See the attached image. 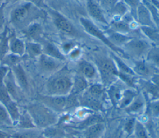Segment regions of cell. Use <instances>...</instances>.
Here are the masks:
<instances>
[{
    "mask_svg": "<svg viewBox=\"0 0 159 138\" xmlns=\"http://www.w3.org/2000/svg\"><path fill=\"white\" fill-rule=\"evenodd\" d=\"M46 12L32 4L24 2L14 7L9 12V23L15 29L22 30L38 19L44 18Z\"/></svg>",
    "mask_w": 159,
    "mask_h": 138,
    "instance_id": "1",
    "label": "cell"
},
{
    "mask_svg": "<svg viewBox=\"0 0 159 138\" xmlns=\"http://www.w3.org/2000/svg\"><path fill=\"white\" fill-rule=\"evenodd\" d=\"M91 61L96 66L99 77V81L107 88L117 81L118 69L111 56L102 52H94L91 54Z\"/></svg>",
    "mask_w": 159,
    "mask_h": 138,
    "instance_id": "2",
    "label": "cell"
},
{
    "mask_svg": "<svg viewBox=\"0 0 159 138\" xmlns=\"http://www.w3.org/2000/svg\"><path fill=\"white\" fill-rule=\"evenodd\" d=\"M74 73L62 68L53 73L46 83L45 90L48 96H67L71 93Z\"/></svg>",
    "mask_w": 159,
    "mask_h": 138,
    "instance_id": "3",
    "label": "cell"
},
{
    "mask_svg": "<svg viewBox=\"0 0 159 138\" xmlns=\"http://www.w3.org/2000/svg\"><path fill=\"white\" fill-rule=\"evenodd\" d=\"M27 111L36 126L48 127L58 122L57 113L40 102L29 105Z\"/></svg>",
    "mask_w": 159,
    "mask_h": 138,
    "instance_id": "4",
    "label": "cell"
},
{
    "mask_svg": "<svg viewBox=\"0 0 159 138\" xmlns=\"http://www.w3.org/2000/svg\"><path fill=\"white\" fill-rule=\"evenodd\" d=\"M79 22L86 33L99 40L104 45H106L112 52L116 53L122 58L127 59L123 50L120 48L115 46L112 43H111L107 38L105 32L102 30L92 20L86 17L81 16L79 18Z\"/></svg>",
    "mask_w": 159,
    "mask_h": 138,
    "instance_id": "5",
    "label": "cell"
},
{
    "mask_svg": "<svg viewBox=\"0 0 159 138\" xmlns=\"http://www.w3.org/2000/svg\"><path fill=\"white\" fill-rule=\"evenodd\" d=\"M152 47V44L144 37H133L122 47L127 59H145L149 50Z\"/></svg>",
    "mask_w": 159,
    "mask_h": 138,
    "instance_id": "6",
    "label": "cell"
},
{
    "mask_svg": "<svg viewBox=\"0 0 159 138\" xmlns=\"http://www.w3.org/2000/svg\"><path fill=\"white\" fill-rule=\"evenodd\" d=\"M48 12L50 14L53 24L61 32L71 37H79L81 36L80 31L74 24L63 14L51 9H48Z\"/></svg>",
    "mask_w": 159,
    "mask_h": 138,
    "instance_id": "7",
    "label": "cell"
},
{
    "mask_svg": "<svg viewBox=\"0 0 159 138\" xmlns=\"http://www.w3.org/2000/svg\"><path fill=\"white\" fill-rule=\"evenodd\" d=\"M76 71L81 74L90 84L99 81L97 68L90 60L80 59L76 64Z\"/></svg>",
    "mask_w": 159,
    "mask_h": 138,
    "instance_id": "8",
    "label": "cell"
},
{
    "mask_svg": "<svg viewBox=\"0 0 159 138\" xmlns=\"http://www.w3.org/2000/svg\"><path fill=\"white\" fill-rule=\"evenodd\" d=\"M132 63L130 66L136 76L143 80H149L152 75L159 72L145 59L132 60Z\"/></svg>",
    "mask_w": 159,
    "mask_h": 138,
    "instance_id": "9",
    "label": "cell"
},
{
    "mask_svg": "<svg viewBox=\"0 0 159 138\" xmlns=\"http://www.w3.org/2000/svg\"><path fill=\"white\" fill-rule=\"evenodd\" d=\"M87 12L91 19L94 22L108 27L109 21L105 14V12L96 0H85Z\"/></svg>",
    "mask_w": 159,
    "mask_h": 138,
    "instance_id": "10",
    "label": "cell"
},
{
    "mask_svg": "<svg viewBox=\"0 0 159 138\" xmlns=\"http://www.w3.org/2000/svg\"><path fill=\"white\" fill-rule=\"evenodd\" d=\"M38 63L40 71L45 74H53L64 67V62L43 53L39 57Z\"/></svg>",
    "mask_w": 159,
    "mask_h": 138,
    "instance_id": "11",
    "label": "cell"
},
{
    "mask_svg": "<svg viewBox=\"0 0 159 138\" xmlns=\"http://www.w3.org/2000/svg\"><path fill=\"white\" fill-rule=\"evenodd\" d=\"M39 101L57 113L66 109L67 96H40Z\"/></svg>",
    "mask_w": 159,
    "mask_h": 138,
    "instance_id": "12",
    "label": "cell"
},
{
    "mask_svg": "<svg viewBox=\"0 0 159 138\" xmlns=\"http://www.w3.org/2000/svg\"><path fill=\"white\" fill-rule=\"evenodd\" d=\"M147 103L145 94L138 93L132 102L123 110L130 116H140L145 112Z\"/></svg>",
    "mask_w": 159,
    "mask_h": 138,
    "instance_id": "13",
    "label": "cell"
},
{
    "mask_svg": "<svg viewBox=\"0 0 159 138\" xmlns=\"http://www.w3.org/2000/svg\"><path fill=\"white\" fill-rule=\"evenodd\" d=\"M126 87L122 81L118 80L106 88V97L111 104L114 107H118L123 90Z\"/></svg>",
    "mask_w": 159,
    "mask_h": 138,
    "instance_id": "14",
    "label": "cell"
},
{
    "mask_svg": "<svg viewBox=\"0 0 159 138\" xmlns=\"http://www.w3.org/2000/svg\"><path fill=\"white\" fill-rule=\"evenodd\" d=\"M135 20L140 26L157 27L150 11L142 2H141L136 10Z\"/></svg>",
    "mask_w": 159,
    "mask_h": 138,
    "instance_id": "15",
    "label": "cell"
},
{
    "mask_svg": "<svg viewBox=\"0 0 159 138\" xmlns=\"http://www.w3.org/2000/svg\"><path fill=\"white\" fill-rule=\"evenodd\" d=\"M20 32L27 39L30 40V41L39 43H41L43 41V27L37 21L31 23L20 30Z\"/></svg>",
    "mask_w": 159,
    "mask_h": 138,
    "instance_id": "16",
    "label": "cell"
},
{
    "mask_svg": "<svg viewBox=\"0 0 159 138\" xmlns=\"http://www.w3.org/2000/svg\"><path fill=\"white\" fill-rule=\"evenodd\" d=\"M14 79L18 86L24 91H28L29 84L26 73L20 63L16 65L11 68Z\"/></svg>",
    "mask_w": 159,
    "mask_h": 138,
    "instance_id": "17",
    "label": "cell"
},
{
    "mask_svg": "<svg viewBox=\"0 0 159 138\" xmlns=\"http://www.w3.org/2000/svg\"><path fill=\"white\" fill-rule=\"evenodd\" d=\"M42 45V53L48 56L58 59L62 62H65L66 57L60 48L53 43L43 40L41 42Z\"/></svg>",
    "mask_w": 159,
    "mask_h": 138,
    "instance_id": "18",
    "label": "cell"
},
{
    "mask_svg": "<svg viewBox=\"0 0 159 138\" xmlns=\"http://www.w3.org/2000/svg\"><path fill=\"white\" fill-rule=\"evenodd\" d=\"M4 83L11 98L13 100L17 99L19 96V89L20 90V88L16 83L11 69H9L7 72L4 78Z\"/></svg>",
    "mask_w": 159,
    "mask_h": 138,
    "instance_id": "19",
    "label": "cell"
},
{
    "mask_svg": "<svg viewBox=\"0 0 159 138\" xmlns=\"http://www.w3.org/2000/svg\"><path fill=\"white\" fill-rule=\"evenodd\" d=\"M9 50L13 54L24 56L25 42L14 34H9Z\"/></svg>",
    "mask_w": 159,
    "mask_h": 138,
    "instance_id": "20",
    "label": "cell"
},
{
    "mask_svg": "<svg viewBox=\"0 0 159 138\" xmlns=\"http://www.w3.org/2000/svg\"><path fill=\"white\" fill-rule=\"evenodd\" d=\"M106 129L104 122L93 124L83 130V138H101Z\"/></svg>",
    "mask_w": 159,
    "mask_h": 138,
    "instance_id": "21",
    "label": "cell"
},
{
    "mask_svg": "<svg viewBox=\"0 0 159 138\" xmlns=\"http://www.w3.org/2000/svg\"><path fill=\"white\" fill-rule=\"evenodd\" d=\"M139 30L143 37L152 45L159 46V29L149 26H140Z\"/></svg>",
    "mask_w": 159,
    "mask_h": 138,
    "instance_id": "22",
    "label": "cell"
},
{
    "mask_svg": "<svg viewBox=\"0 0 159 138\" xmlns=\"http://www.w3.org/2000/svg\"><path fill=\"white\" fill-rule=\"evenodd\" d=\"M104 32L110 42L112 43L115 46L120 48L121 47L125 42H127L132 37H133L132 36L127 34H124L114 31L109 28Z\"/></svg>",
    "mask_w": 159,
    "mask_h": 138,
    "instance_id": "23",
    "label": "cell"
},
{
    "mask_svg": "<svg viewBox=\"0 0 159 138\" xmlns=\"http://www.w3.org/2000/svg\"><path fill=\"white\" fill-rule=\"evenodd\" d=\"M108 28L114 31L127 35H129L134 30L130 27V24L122 18L112 19V20L109 22Z\"/></svg>",
    "mask_w": 159,
    "mask_h": 138,
    "instance_id": "24",
    "label": "cell"
},
{
    "mask_svg": "<svg viewBox=\"0 0 159 138\" xmlns=\"http://www.w3.org/2000/svg\"><path fill=\"white\" fill-rule=\"evenodd\" d=\"M90 83L81 74L75 71L73 76V83L71 93L76 95L83 93L89 86Z\"/></svg>",
    "mask_w": 159,
    "mask_h": 138,
    "instance_id": "25",
    "label": "cell"
},
{
    "mask_svg": "<svg viewBox=\"0 0 159 138\" xmlns=\"http://www.w3.org/2000/svg\"><path fill=\"white\" fill-rule=\"evenodd\" d=\"M129 12V9L127 5L122 0H119L107 13L113 19H120Z\"/></svg>",
    "mask_w": 159,
    "mask_h": 138,
    "instance_id": "26",
    "label": "cell"
},
{
    "mask_svg": "<svg viewBox=\"0 0 159 138\" xmlns=\"http://www.w3.org/2000/svg\"><path fill=\"white\" fill-rule=\"evenodd\" d=\"M138 93L139 92L137 91L136 89L125 88L122 91V96L117 108L124 109L132 102V101L137 96Z\"/></svg>",
    "mask_w": 159,
    "mask_h": 138,
    "instance_id": "27",
    "label": "cell"
},
{
    "mask_svg": "<svg viewBox=\"0 0 159 138\" xmlns=\"http://www.w3.org/2000/svg\"><path fill=\"white\" fill-rule=\"evenodd\" d=\"M109 54L113 58L119 71L124 73L126 74H129V75H132L136 76V75L134 72L131 66L129 65V64H127L125 62V61L124 59H122V58L121 57L119 56L116 53L112 52H110Z\"/></svg>",
    "mask_w": 159,
    "mask_h": 138,
    "instance_id": "28",
    "label": "cell"
},
{
    "mask_svg": "<svg viewBox=\"0 0 159 138\" xmlns=\"http://www.w3.org/2000/svg\"><path fill=\"white\" fill-rule=\"evenodd\" d=\"M42 53V45L40 43L32 41L25 43V54L29 57H39Z\"/></svg>",
    "mask_w": 159,
    "mask_h": 138,
    "instance_id": "29",
    "label": "cell"
},
{
    "mask_svg": "<svg viewBox=\"0 0 159 138\" xmlns=\"http://www.w3.org/2000/svg\"><path fill=\"white\" fill-rule=\"evenodd\" d=\"M118 79L122 82V83L127 88L136 89L137 88V85H139V78L135 75L126 74L124 73H122L118 71L117 73Z\"/></svg>",
    "mask_w": 159,
    "mask_h": 138,
    "instance_id": "30",
    "label": "cell"
},
{
    "mask_svg": "<svg viewBox=\"0 0 159 138\" xmlns=\"http://www.w3.org/2000/svg\"><path fill=\"white\" fill-rule=\"evenodd\" d=\"M145 111L150 118L157 120L159 117V99H152L147 101Z\"/></svg>",
    "mask_w": 159,
    "mask_h": 138,
    "instance_id": "31",
    "label": "cell"
},
{
    "mask_svg": "<svg viewBox=\"0 0 159 138\" xmlns=\"http://www.w3.org/2000/svg\"><path fill=\"white\" fill-rule=\"evenodd\" d=\"M145 59L159 71V46L152 45Z\"/></svg>",
    "mask_w": 159,
    "mask_h": 138,
    "instance_id": "32",
    "label": "cell"
},
{
    "mask_svg": "<svg viewBox=\"0 0 159 138\" xmlns=\"http://www.w3.org/2000/svg\"><path fill=\"white\" fill-rule=\"evenodd\" d=\"M133 134L135 138H151L144 122L138 119L135 121Z\"/></svg>",
    "mask_w": 159,
    "mask_h": 138,
    "instance_id": "33",
    "label": "cell"
},
{
    "mask_svg": "<svg viewBox=\"0 0 159 138\" xmlns=\"http://www.w3.org/2000/svg\"><path fill=\"white\" fill-rule=\"evenodd\" d=\"M8 28L5 27L0 34V62L7 53L9 50V32Z\"/></svg>",
    "mask_w": 159,
    "mask_h": 138,
    "instance_id": "34",
    "label": "cell"
},
{
    "mask_svg": "<svg viewBox=\"0 0 159 138\" xmlns=\"http://www.w3.org/2000/svg\"><path fill=\"white\" fill-rule=\"evenodd\" d=\"M24 56H19L12 53H7L4 58L0 62L1 65L5 66L7 67H11L15 66L19 63H20L21 61L23 60Z\"/></svg>",
    "mask_w": 159,
    "mask_h": 138,
    "instance_id": "35",
    "label": "cell"
},
{
    "mask_svg": "<svg viewBox=\"0 0 159 138\" xmlns=\"http://www.w3.org/2000/svg\"><path fill=\"white\" fill-rule=\"evenodd\" d=\"M104 122L102 117L100 116L99 114H92L91 115L87 116L85 119L81 120V121L80 122V124L78 126V127L80 129L83 130L87 127L98 122Z\"/></svg>",
    "mask_w": 159,
    "mask_h": 138,
    "instance_id": "36",
    "label": "cell"
},
{
    "mask_svg": "<svg viewBox=\"0 0 159 138\" xmlns=\"http://www.w3.org/2000/svg\"><path fill=\"white\" fill-rule=\"evenodd\" d=\"M18 121L19 127L23 129H30L36 127L28 111L21 115L20 114Z\"/></svg>",
    "mask_w": 159,
    "mask_h": 138,
    "instance_id": "37",
    "label": "cell"
},
{
    "mask_svg": "<svg viewBox=\"0 0 159 138\" xmlns=\"http://www.w3.org/2000/svg\"><path fill=\"white\" fill-rule=\"evenodd\" d=\"M39 136V133L38 132L30 129L14 133L11 137L12 138H38Z\"/></svg>",
    "mask_w": 159,
    "mask_h": 138,
    "instance_id": "38",
    "label": "cell"
},
{
    "mask_svg": "<svg viewBox=\"0 0 159 138\" xmlns=\"http://www.w3.org/2000/svg\"><path fill=\"white\" fill-rule=\"evenodd\" d=\"M0 122L6 125H12L13 121L6 107L0 103Z\"/></svg>",
    "mask_w": 159,
    "mask_h": 138,
    "instance_id": "39",
    "label": "cell"
},
{
    "mask_svg": "<svg viewBox=\"0 0 159 138\" xmlns=\"http://www.w3.org/2000/svg\"><path fill=\"white\" fill-rule=\"evenodd\" d=\"M136 119H137L136 117H131L125 122L123 128H124L125 132L128 136H130V135L133 134Z\"/></svg>",
    "mask_w": 159,
    "mask_h": 138,
    "instance_id": "40",
    "label": "cell"
},
{
    "mask_svg": "<svg viewBox=\"0 0 159 138\" xmlns=\"http://www.w3.org/2000/svg\"><path fill=\"white\" fill-rule=\"evenodd\" d=\"M122 1L127 5L129 10L132 11L131 15L135 19L136 10L142 1L140 0H122Z\"/></svg>",
    "mask_w": 159,
    "mask_h": 138,
    "instance_id": "41",
    "label": "cell"
},
{
    "mask_svg": "<svg viewBox=\"0 0 159 138\" xmlns=\"http://www.w3.org/2000/svg\"><path fill=\"white\" fill-rule=\"evenodd\" d=\"M119 0H99V4L102 9L107 13Z\"/></svg>",
    "mask_w": 159,
    "mask_h": 138,
    "instance_id": "42",
    "label": "cell"
},
{
    "mask_svg": "<svg viewBox=\"0 0 159 138\" xmlns=\"http://www.w3.org/2000/svg\"><path fill=\"white\" fill-rule=\"evenodd\" d=\"M7 4L4 3L0 6V34L4 31L6 26V16L4 8Z\"/></svg>",
    "mask_w": 159,
    "mask_h": 138,
    "instance_id": "43",
    "label": "cell"
},
{
    "mask_svg": "<svg viewBox=\"0 0 159 138\" xmlns=\"http://www.w3.org/2000/svg\"><path fill=\"white\" fill-rule=\"evenodd\" d=\"M19 1H24V2H27L32 4L33 5L35 6L36 7L42 9H47V6L45 5L44 2V0H15L12 3L17 2Z\"/></svg>",
    "mask_w": 159,
    "mask_h": 138,
    "instance_id": "44",
    "label": "cell"
},
{
    "mask_svg": "<svg viewBox=\"0 0 159 138\" xmlns=\"http://www.w3.org/2000/svg\"><path fill=\"white\" fill-rule=\"evenodd\" d=\"M45 134L47 137H54L57 136H60L62 134V131L59 129L58 128H53L51 126L47 127V129L45 131Z\"/></svg>",
    "mask_w": 159,
    "mask_h": 138,
    "instance_id": "45",
    "label": "cell"
},
{
    "mask_svg": "<svg viewBox=\"0 0 159 138\" xmlns=\"http://www.w3.org/2000/svg\"><path fill=\"white\" fill-rule=\"evenodd\" d=\"M81 53V50H80V48L75 47L68 53V55L71 59H79Z\"/></svg>",
    "mask_w": 159,
    "mask_h": 138,
    "instance_id": "46",
    "label": "cell"
},
{
    "mask_svg": "<svg viewBox=\"0 0 159 138\" xmlns=\"http://www.w3.org/2000/svg\"><path fill=\"white\" fill-rule=\"evenodd\" d=\"M148 80L151 83H152L155 86L159 87V72L155 73L152 76V77L149 80Z\"/></svg>",
    "mask_w": 159,
    "mask_h": 138,
    "instance_id": "47",
    "label": "cell"
},
{
    "mask_svg": "<svg viewBox=\"0 0 159 138\" xmlns=\"http://www.w3.org/2000/svg\"><path fill=\"white\" fill-rule=\"evenodd\" d=\"M9 136L7 135L6 133L0 131V138H9Z\"/></svg>",
    "mask_w": 159,
    "mask_h": 138,
    "instance_id": "48",
    "label": "cell"
},
{
    "mask_svg": "<svg viewBox=\"0 0 159 138\" xmlns=\"http://www.w3.org/2000/svg\"><path fill=\"white\" fill-rule=\"evenodd\" d=\"M15 0H5V4H7L8 3H9V2H13Z\"/></svg>",
    "mask_w": 159,
    "mask_h": 138,
    "instance_id": "49",
    "label": "cell"
},
{
    "mask_svg": "<svg viewBox=\"0 0 159 138\" xmlns=\"http://www.w3.org/2000/svg\"><path fill=\"white\" fill-rule=\"evenodd\" d=\"M5 0H0V6H1L2 4L5 3Z\"/></svg>",
    "mask_w": 159,
    "mask_h": 138,
    "instance_id": "50",
    "label": "cell"
},
{
    "mask_svg": "<svg viewBox=\"0 0 159 138\" xmlns=\"http://www.w3.org/2000/svg\"><path fill=\"white\" fill-rule=\"evenodd\" d=\"M156 121H157V123L158 124V126H159V117H158Z\"/></svg>",
    "mask_w": 159,
    "mask_h": 138,
    "instance_id": "51",
    "label": "cell"
},
{
    "mask_svg": "<svg viewBox=\"0 0 159 138\" xmlns=\"http://www.w3.org/2000/svg\"><path fill=\"white\" fill-rule=\"evenodd\" d=\"M68 138H80V137H76V136H72V137H68Z\"/></svg>",
    "mask_w": 159,
    "mask_h": 138,
    "instance_id": "52",
    "label": "cell"
},
{
    "mask_svg": "<svg viewBox=\"0 0 159 138\" xmlns=\"http://www.w3.org/2000/svg\"><path fill=\"white\" fill-rule=\"evenodd\" d=\"M157 132H158V137H159V126L158 127V129H157Z\"/></svg>",
    "mask_w": 159,
    "mask_h": 138,
    "instance_id": "53",
    "label": "cell"
},
{
    "mask_svg": "<svg viewBox=\"0 0 159 138\" xmlns=\"http://www.w3.org/2000/svg\"><path fill=\"white\" fill-rule=\"evenodd\" d=\"M77 1H84V2L85 1V0H77Z\"/></svg>",
    "mask_w": 159,
    "mask_h": 138,
    "instance_id": "54",
    "label": "cell"
},
{
    "mask_svg": "<svg viewBox=\"0 0 159 138\" xmlns=\"http://www.w3.org/2000/svg\"><path fill=\"white\" fill-rule=\"evenodd\" d=\"M155 1H158V2H159V0H155Z\"/></svg>",
    "mask_w": 159,
    "mask_h": 138,
    "instance_id": "55",
    "label": "cell"
}]
</instances>
